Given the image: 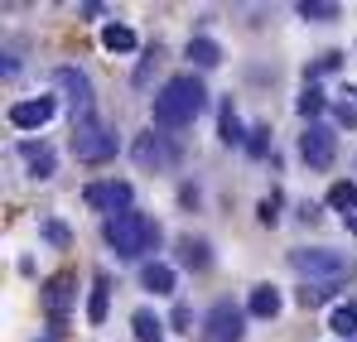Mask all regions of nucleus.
<instances>
[{
	"label": "nucleus",
	"mask_w": 357,
	"mask_h": 342,
	"mask_svg": "<svg viewBox=\"0 0 357 342\" xmlns=\"http://www.w3.org/2000/svg\"><path fill=\"white\" fill-rule=\"evenodd\" d=\"M140 285L150 289V294H174V270H169V265H160V261H150V265H145V270H140Z\"/></svg>",
	"instance_id": "ddd939ff"
},
{
	"label": "nucleus",
	"mask_w": 357,
	"mask_h": 342,
	"mask_svg": "<svg viewBox=\"0 0 357 342\" xmlns=\"http://www.w3.org/2000/svg\"><path fill=\"white\" fill-rule=\"evenodd\" d=\"M54 87H59V97H63L68 121H73L77 130L92 125V82H87V72H82V68H59V72H54Z\"/></svg>",
	"instance_id": "7ed1b4c3"
},
{
	"label": "nucleus",
	"mask_w": 357,
	"mask_h": 342,
	"mask_svg": "<svg viewBox=\"0 0 357 342\" xmlns=\"http://www.w3.org/2000/svg\"><path fill=\"white\" fill-rule=\"evenodd\" d=\"M20 160L29 164V173H34V178H49V173L59 169V155H54L44 140H20Z\"/></svg>",
	"instance_id": "9b49d317"
},
{
	"label": "nucleus",
	"mask_w": 357,
	"mask_h": 342,
	"mask_svg": "<svg viewBox=\"0 0 357 342\" xmlns=\"http://www.w3.org/2000/svg\"><path fill=\"white\" fill-rule=\"evenodd\" d=\"M107 309H112V280L97 275L92 280V294H87V318L92 323H107Z\"/></svg>",
	"instance_id": "f8f14e48"
},
{
	"label": "nucleus",
	"mask_w": 357,
	"mask_h": 342,
	"mask_svg": "<svg viewBox=\"0 0 357 342\" xmlns=\"http://www.w3.org/2000/svg\"><path fill=\"white\" fill-rule=\"evenodd\" d=\"M107 246L116 251L121 261H135V256H150L155 246H160V227L145 217V212H121V217H107Z\"/></svg>",
	"instance_id": "f03ea898"
},
{
	"label": "nucleus",
	"mask_w": 357,
	"mask_h": 342,
	"mask_svg": "<svg viewBox=\"0 0 357 342\" xmlns=\"http://www.w3.org/2000/svg\"><path fill=\"white\" fill-rule=\"evenodd\" d=\"M15 72H20V54H15V49H5V77H15Z\"/></svg>",
	"instance_id": "bb28decb"
},
{
	"label": "nucleus",
	"mask_w": 357,
	"mask_h": 342,
	"mask_svg": "<svg viewBox=\"0 0 357 342\" xmlns=\"http://www.w3.org/2000/svg\"><path fill=\"white\" fill-rule=\"evenodd\" d=\"M246 145H251V155H261V150H266V125H256V135H251Z\"/></svg>",
	"instance_id": "a878e982"
},
{
	"label": "nucleus",
	"mask_w": 357,
	"mask_h": 342,
	"mask_svg": "<svg viewBox=\"0 0 357 342\" xmlns=\"http://www.w3.org/2000/svg\"><path fill=\"white\" fill-rule=\"evenodd\" d=\"M241 333H246L241 309H237V304H218V309H213V318H208L203 342H241Z\"/></svg>",
	"instance_id": "1a4fd4ad"
},
{
	"label": "nucleus",
	"mask_w": 357,
	"mask_h": 342,
	"mask_svg": "<svg viewBox=\"0 0 357 342\" xmlns=\"http://www.w3.org/2000/svg\"><path fill=\"white\" fill-rule=\"evenodd\" d=\"M102 44H107V54H135V29L130 24H107Z\"/></svg>",
	"instance_id": "dca6fc26"
},
{
	"label": "nucleus",
	"mask_w": 357,
	"mask_h": 342,
	"mask_svg": "<svg viewBox=\"0 0 357 342\" xmlns=\"http://www.w3.org/2000/svg\"><path fill=\"white\" fill-rule=\"evenodd\" d=\"M178 261H183L188 270H203V265L213 261V251H208L203 236H183V241H178Z\"/></svg>",
	"instance_id": "4468645a"
},
{
	"label": "nucleus",
	"mask_w": 357,
	"mask_h": 342,
	"mask_svg": "<svg viewBox=\"0 0 357 342\" xmlns=\"http://www.w3.org/2000/svg\"><path fill=\"white\" fill-rule=\"evenodd\" d=\"M218 121H222V130H218V135H222L227 145H237V140H241V125H237V111H232V102H222Z\"/></svg>",
	"instance_id": "412c9836"
},
{
	"label": "nucleus",
	"mask_w": 357,
	"mask_h": 342,
	"mask_svg": "<svg viewBox=\"0 0 357 342\" xmlns=\"http://www.w3.org/2000/svg\"><path fill=\"white\" fill-rule=\"evenodd\" d=\"M188 58H193L198 68H218V63H222V49H218L213 39H193V44H188Z\"/></svg>",
	"instance_id": "a211bd4d"
},
{
	"label": "nucleus",
	"mask_w": 357,
	"mask_h": 342,
	"mask_svg": "<svg viewBox=\"0 0 357 342\" xmlns=\"http://www.w3.org/2000/svg\"><path fill=\"white\" fill-rule=\"evenodd\" d=\"M44 241H54V246H68V241H73V227H68V222H44Z\"/></svg>",
	"instance_id": "393cba45"
},
{
	"label": "nucleus",
	"mask_w": 357,
	"mask_h": 342,
	"mask_svg": "<svg viewBox=\"0 0 357 342\" xmlns=\"http://www.w3.org/2000/svg\"><path fill=\"white\" fill-rule=\"evenodd\" d=\"M324 107H328V97H324L319 87H304V97H299V111H304V116H319Z\"/></svg>",
	"instance_id": "5701e85b"
},
{
	"label": "nucleus",
	"mask_w": 357,
	"mask_h": 342,
	"mask_svg": "<svg viewBox=\"0 0 357 342\" xmlns=\"http://www.w3.org/2000/svg\"><path fill=\"white\" fill-rule=\"evenodd\" d=\"M73 155H77L82 164H107V160L116 155V135H112L102 121H92V125L73 130Z\"/></svg>",
	"instance_id": "423d86ee"
},
{
	"label": "nucleus",
	"mask_w": 357,
	"mask_h": 342,
	"mask_svg": "<svg viewBox=\"0 0 357 342\" xmlns=\"http://www.w3.org/2000/svg\"><path fill=\"white\" fill-rule=\"evenodd\" d=\"M328 323H333V333H343V338H357V309H353V304H338V309L328 313Z\"/></svg>",
	"instance_id": "aec40b11"
},
{
	"label": "nucleus",
	"mask_w": 357,
	"mask_h": 342,
	"mask_svg": "<svg viewBox=\"0 0 357 342\" xmlns=\"http://www.w3.org/2000/svg\"><path fill=\"white\" fill-rule=\"evenodd\" d=\"M174 155H178V150L165 140V130H140L135 145H130V160H135L140 169H169Z\"/></svg>",
	"instance_id": "0eeeda50"
},
{
	"label": "nucleus",
	"mask_w": 357,
	"mask_h": 342,
	"mask_svg": "<svg viewBox=\"0 0 357 342\" xmlns=\"http://www.w3.org/2000/svg\"><path fill=\"white\" fill-rule=\"evenodd\" d=\"M203 107H208V92L198 77H169L155 97V121H160V130H183L203 116Z\"/></svg>",
	"instance_id": "f257e3e1"
},
{
	"label": "nucleus",
	"mask_w": 357,
	"mask_h": 342,
	"mask_svg": "<svg viewBox=\"0 0 357 342\" xmlns=\"http://www.w3.org/2000/svg\"><path fill=\"white\" fill-rule=\"evenodd\" d=\"M82 203L97 208V212H107V217L135 212V193H130L126 178H97V183H87V188H82Z\"/></svg>",
	"instance_id": "39448f33"
},
{
	"label": "nucleus",
	"mask_w": 357,
	"mask_h": 342,
	"mask_svg": "<svg viewBox=\"0 0 357 342\" xmlns=\"http://www.w3.org/2000/svg\"><path fill=\"white\" fill-rule=\"evenodd\" d=\"M246 309H251L256 318H275V313H280V294H275V285H256Z\"/></svg>",
	"instance_id": "2eb2a0df"
},
{
	"label": "nucleus",
	"mask_w": 357,
	"mask_h": 342,
	"mask_svg": "<svg viewBox=\"0 0 357 342\" xmlns=\"http://www.w3.org/2000/svg\"><path fill=\"white\" fill-rule=\"evenodd\" d=\"M290 270L309 275V285H333V280H343L348 261L338 251H324V246H299V251H290Z\"/></svg>",
	"instance_id": "20e7f679"
},
{
	"label": "nucleus",
	"mask_w": 357,
	"mask_h": 342,
	"mask_svg": "<svg viewBox=\"0 0 357 342\" xmlns=\"http://www.w3.org/2000/svg\"><path fill=\"white\" fill-rule=\"evenodd\" d=\"M299 155H304V164H309V169H328V164H333V155H338L333 130H328V125H309V130L299 135Z\"/></svg>",
	"instance_id": "6e6552de"
},
{
	"label": "nucleus",
	"mask_w": 357,
	"mask_h": 342,
	"mask_svg": "<svg viewBox=\"0 0 357 342\" xmlns=\"http://www.w3.org/2000/svg\"><path fill=\"white\" fill-rule=\"evenodd\" d=\"M328 208L357 217V183H333V188H328Z\"/></svg>",
	"instance_id": "6ab92c4d"
},
{
	"label": "nucleus",
	"mask_w": 357,
	"mask_h": 342,
	"mask_svg": "<svg viewBox=\"0 0 357 342\" xmlns=\"http://www.w3.org/2000/svg\"><path fill=\"white\" fill-rule=\"evenodd\" d=\"M68 304H73V285H68V280H54V285H49V309H59V318H63Z\"/></svg>",
	"instance_id": "4be33fe9"
},
{
	"label": "nucleus",
	"mask_w": 357,
	"mask_h": 342,
	"mask_svg": "<svg viewBox=\"0 0 357 342\" xmlns=\"http://www.w3.org/2000/svg\"><path fill=\"white\" fill-rule=\"evenodd\" d=\"M54 111H59V97H29V102H20L10 111V125L15 130H39V125H49Z\"/></svg>",
	"instance_id": "9d476101"
},
{
	"label": "nucleus",
	"mask_w": 357,
	"mask_h": 342,
	"mask_svg": "<svg viewBox=\"0 0 357 342\" xmlns=\"http://www.w3.org/2000/svg\"><path fill=\"white\" fill-rule=\"evenodd\" d=\"M353 231H357V217H353Z\"/></svg>",
	"instance_id": "cd10ccee"
},
{
	"label": "nucleus",
	"mask_w": 357,
	"mask_h": 342,
	"mask_svg": "<svg viewBox=\"0 0 357 342\" xmlns=\"http://www.w3.org/2000/svg\"><path fill=\"white\" fill-rule=\"evenodd\" d=\"M299 15H304V20H338V5H319V0H304V5H299Z\"/></svg>",
	"instance_id": "b1692460"
},
{
	"label": "nucleus",
	"mask_w": 357,
	"mask_h": 342,
	"mask_svg": "<svg viewBox=\"0 0 357 342\" xmlns=\"http://www.w3.org/2000/svg\"><path fill=\"white\" fill-rule=\"evenodd\" d=\"M130 328H135V342H160L165 338V323H160L150 309H140V313L130 318Z\"/></svg>",
	"instance_id": "f3484780"
}]
</instances>
